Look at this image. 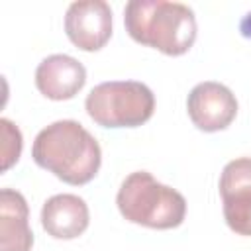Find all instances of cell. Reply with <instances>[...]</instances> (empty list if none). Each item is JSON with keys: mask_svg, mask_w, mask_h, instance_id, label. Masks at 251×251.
I'll return each instance as SVG.
<instances>
[{"mask_svg": "<svg viewBox=\"0 0 251 251\" xmlns=\"http://www.w3.org/2000/svg\"><path fill=\"white\" fill-rule=\"evenodd\" d=\"M31 157L41 169L75 186L90 182L102 163L98 141L75 120H59L43 127L33 139Z\"/></svg>", "mask_w": 251, "mask_h": 251, "instance_id": "1", "label": "cell"}, {"mask_svg": "<svg viewBox=\"0 0 251 251\" xmlns=\"http://www.w3.org/2000/svg\"><path fill=\"white\" fill-rule=\"evenodd\" d=\"M124 24L133 41L171 57L186 53L196 39L194 12L180 2L131 0L124 8Z\"/></svg>", "mask_w": 251, "mask_h": 251, "instance_id": "2", "label": "cell"}, {"mask_svg": "<svg viewBox=\"0 0 251 251\" xmlns=\"http://www.w3.org/2000/svg\"><path fill=\"white\" fill-rule=\"evenodd\" d=\"M116 204L127 222L153 229L178 227L186 216L184 196L155 180L147 171H135L126 176L118 190Z\"/></svg>", "mask_w": 251, "mask_h": 251, "instance_id": "3", "label": "cell"}, {"mask_svg": "<svg viewBox=\"0 0 251 251\" xmlns=\"http://www.w3.org/2000/svg\"><path fill=\"white\" fill-rule=\"evenodd\" d=\"M84 108L102 127H137L153 116L155 96L139 80H108L88 92Z\"/></svg>", "mask_w": 251, "mask_h": 251, "instance_id": "4", "label": "cell"}, {"mask_svg": "<svg viewBox=\"0 0 251 251\" xmlns=\"http://www.w3.org/2000/svg\"><path fill=\"white\" fill-rule=\"evenodd\" d=\"M224 218L229 229L251 235V157L229 161L220 176Z\"/></svg>", "mask_w": 251, "mask_h": 251, "instance_id": "5", "label": "cell"}, {"mask_svg": "<svg viewBox=\"0 0 251 251\" xmlns=\"http://www.w3.org/2000/svg\"><path fill=\"white\" fill-rule=\"evenodd\" d=\"M65 31L82 51L102 49L112 35V10L104 0L73 2L65 14Z\"/></svg>", "mask_w": 251, "mask_h": 251, "instance_id": "6", "label": "cell"}, {"mask_svg": "<svg viewBox=\"0 0 251 251\" xmlns=\"http://www.w3.org/2000/svg\"><path fill=\"white\" fill-rule=\"evenodd\" d=\"M186 110L198 129L220 131L235 120L237 100L227 86L214 80H204L190 90Z\"/></svg>", "mask_w": 251, "mask_h": 251, "instance_id": "7", "label": "cell"}, {"mask_svg": "<svg viewBox=\"0 0 251 251\" xmlns=\"http://www.w3.org/2000/svg\"><path fill=\"white\" fill-rule=\"evenodd\" d=\"M86 82V69L71 55L55 53L35 69V86L49 100H69Z\"/></svg>", "mask_w": 251, "mask_h": 251, "instance_id": "8", "label": "cell"}, {"mask_svg": "<svg viewBox=\"0 0 251 251\" xmlns=\"http://www.w3.org/2000/svg\"><path fill=\"white\" fill-rule=\"evenodd\" d=\"M86 202L76 194H55L41 208V226L55 239H75L88 227Z\"/></svg>", "mask_w": 251, "mask_h": 251, "instance_id": "9", "label": "cell"}, {"mask_svg": "<svg viewBox=\"0 0 251 251\" xmlns=\"http://www.w3.org/2000/svg\"><path fill=\"white\" fill-rule=\"evenodd\" d=\"M33 233L27 222V202L12 188L0 190V251H29Z\"/></svg>", "mask_w": 251, "mask_h": 251, "instance_id": "10", "label": "cell"}, {"mask_svg": "<svg viewBox=\"0 0 251 251\" xmlns=\"http://www.w3.org/2000/svg\"><path fill=\"white\" fill-rule=\"evenodd\" d=\"M0 133H2V171H8L20 159V153H22V133L6 118L0 120Z\"/></svg>", "mask_w": 251, "mask_h": 251, "instance_id": "11", "label": "cell"}]
</instances>
